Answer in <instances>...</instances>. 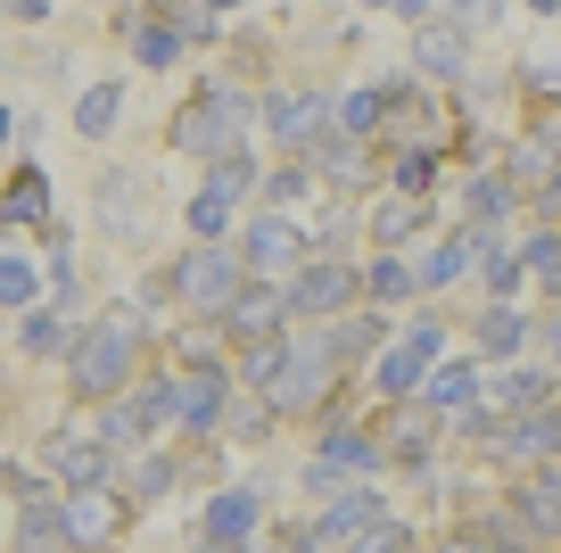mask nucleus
Wrapping results in <instances>:
<instances>
[{
  "label": "nucleus",
  "mask_w": 561,
  "mask_h": 553,
  "mask_svg": "<svg viewBox=\"0 0 561 553\" xmlns=\"http://www.w3.org/2000/svg\"><path fill=\"white\" fill-rule=\"evenodd\" d=\"M18 537L25 545H75L67 537V496L50 479H25L18 471Z\"/></svg>",
  "instance_id": "0eeeda50"
},
{
  "label": "nucleus",
  "mask_w": 561,
  "mask_h": 553,
  "mask_svg": "<svg viewBox=\"0 0 561 553\" xmlns=\"http://www.w3.org/2000/svg\"><path fill=\"white\" fill-rule=\"evenodd\" d=\"M438 347H446V330H438V323H413L404 339H388V356H380V388H388V397H421V381H430Z\"/></svg>",
  "instance_id": "20e7f679"
},
{
  "label": "nucleus",
  "mask_w": 561,
  "mask_h": 553,
  "mask_svg": "<svg viewBox=\"0 0 561 553\" xmlns=\"http://www.w3.org/2000/svg\"><path fill=\"white\" fill-rule=\"evenodd\" d=\"M42 215H50V182H42V173H18L9 199H0V224L18 232V224H42Z\"/></svg>",
  "instance_id": "4be33fe9"
},
{
  "label": "nucleus",
  "mask_w": 561,
  "mask_h": 553,
  "mask_svg": "<svg viewBox=\"0 0 561 553\" xmlns=\"http://www.w3.org/2000/svg\"><path fill=\"white\" fill-rule=\"evenodd\" d=\"M462 264H471V232H462V240H446V248H430V257H421V290H446V281L462 273Z\"/></svg>",
  "instance_id": "2f4dec72"
},
{
  "label": "nucleus",
  "mask_w": 561,
  "mask_h": 553,
  "mask_svg": "<svg viewBox=\"0 0 561 553\" xmlns=\"http://www.w3.org/2000/svg\"><path fill=\"white\" fill-rule=\"evenodd\" d=\"M174 496V463H165V454H140L133 463V504H165Z\"/></svg>",
  "instance_id": "72a5a7b5"
},
{
  "label": "nucleus",
  "mask_w": 561,
  "mask_h": 553,
  "mask_svg": "<svg viewBox=\"0 0 561 553\" xmlns=\"http://www.w3.org/2000/svg\"><path fill=\"white\" fill-rule=\"evenodd\" d=\"M240 264H248L240 248H224V240H198L191 257L174 264V297H182L191 314H207V323H224V306L240 297Z\"/></svg>",
  "instance_id": "f03ea898"
},
{
  "label": "nucleus",
  "mask_w": 561,
  "mask_h": 553,
  "mask_svg": "<svg viewBox=\"0 0 561 553\" xmlns=\"http://www.w3.org/2000/svg\"><path fill=\"white\" fill-rule=\"evenodd\" d=\"M380 116H388V91H347V100L331 108V124H339V133H371Z\"/></svg>",
  "instance_id": "c756f323"
},
{
  "label": "nucleus",
  "mask_w": 561,
  "mask_h": 553,
  "mask_svg": "<svg viewBox=\"0 0 561 553\" xmlns=\"http://www.w3.org/2000/svg\"><path fill=\"white\" fill-rule=\"evenodd\" d=\"M198 529H207L215 545H231V537H256V496H248V487H224V496L207 504V520H198Z\"/></svg>",
  "instance_id": "a211bd4d"
},
{
  "label": "nucleus",
  "mask_w": 561,
  "mask_h": 553,
  "mask_svg": "<svg viewBox=\"0 0 561 553\" xmlns=\"http://www.w3.org/2000/svg\"><path fill=\"white\" fill-rule=\"evenodd\" d=\"M42 454H50V471H58V479H67V487H91V479H107V454H116V447H107V438L100 430H50V447H42Z\"/></svg>",
  "instance_id": "9d476101"
},
{
  "label": "nucleus",
  "mask_w": 561,
  "mask_h": 553,
  "mask_svg": "<svg viewBox=\"0 0 561 553\" xmlns=\"http://www.w3.org/2000/svg\"><path fill=\"white\" fill-rule=\"evenodd\" d=\"M215 9H240V0H215Z\"/></svg>",
  "instance_id": "a18cd8bd"
},
{
  "label": "nucleus",
  "mask_w": 561,
  "mask_h": 553,
  "mask_svg": "<svg viewBox=\"0 0 561 553\" xmlns=\"http://www.w3.org/2000/svg\"><path fill=\"white\" fill-rule=\"evenodd\" d=\"M100 215H107V232H140V182H133V173H107Z\"/></svg>",
  "instance_id": "a878e982"
},
{
  "label": "nucleus",
  "mask_w": 561,
  "mask_h": 553,
  "mask_svg": "<svg viewBox=\"0 0 561 553\" xmlns=\"http://www.w3.org/2000/svg\"><path fill=\"white\" fill-rule=\"evenodd\" d=\"M520 512L537 520V537H561V471H545V479L520 487Z\"/></svg>",
  "instance_id": "5701e85b"
},
{
  "label": "nucleus",
  "mask_w": 561,
  "mask_h": 553,
  "mask_svg": "<svg viewBox=\"0 0 561 553\" xmlns=\"http://www.w3.org/2000/svg\"><path fill=\"white\" fill-rule=\"evenodd\" d=\"M495 18H504V0H455V25H471V34H488Z\"/></svg>",
  "instance_id": "a19ab883"
},
{
  "label": "nucleus",
  "mask_w": 561,
  "mask_h": 553,
  "mask_svg": "<svg viewBox=\"0 0 561 553\" xmlns=\"http://www.w3.org/2000/svg\"><path fill=\"white\" fill-rule=\"evenodd\" d=\"M34 297H42V273H34L25 257H0V306H9V314H25Z\"/></svg>",
  "instance_id": "c85d7f7f"
},
{
  "label": "nucleus",
  "mask_w": 561,
  "mask_h": 553,
  "mask_svg": "<svg viewBox=\"0 0 561 553\" xmlns=\"http://www.w3.org/2000/svg\"><path fill=\"white\" fill-rule=\"evenodd\" d=\"M371 520H380V496H371V487H339L331 512H322L306 537H314V545H347V537H364Z\"/></svg>",
  "instance_id": "9b49d317"
},
{
  "label": "nucleus",
  "mask_w": 561,
  "mask_h": 553,
  "mask_svg": "<svg viewBox=\"0 0 561 553\" xmlns=\"http://www.w3.org/2000/svg\"><path fill=\"white\" fill-rule=\"evenodd\" d=\"M280 314H289V290H273V281H240V297L224 306V330L231 339H280Z\"/></svg>",
  "instance_id": "423d86ee"
},
{
  "label": "nucleus",
  "mask_w": 561,
  "mask_h": 553,
  "mask_svg": "<svg viewBox=\"0 0 561 553\" xmlns=\"http://www.w3.org/2000/svg\"><path fill=\"white\" fill-rule=\"evenodd\" d=\"M364 290L380 297V306H404V297L421 290V273H413V264H397V257H380V264L364 273Z\"/></svg>",
  "instance_id": "cd10ccee"
},
{
  "label": "nucleus",
  "mask_w": 561,
  "mask_h": 553,
  "mask_svg": "<svg viewBox=\"0 0 561 553\" xmlns=\"http://www.w3.org/2000/svg\"><path fill=\"white\" fill-rule=\"evenodd\" d=\"M149 9H158V18H174L182 34H207V9H215V0H149Z\"/></svg>",
  "instance_id": "ea45409f"
},
{
  "label": "nucleus",
  "mask_w": 561,
  "mask_h": 553,
  "mask_svg": "<svg viewBox=\"0 0 561 553\" xmlns=\"http://www.w3.org/2000/svg\"><path fill=\"white\" fill-rule=\"evenodd\" d=\"M240 133H248V100H240L231 83H207V91L191 100V116L174 124V140H182L191 157H215L224 140H240Z\"/></svg>",
  "instance_id": "7ed1b4c3"
},
{
  "label": "nucleus",
  "mask_w": 561,
  "mask_h": 553,
  "mask_svg": "<svg viewBox=\"0 0 561 553\" xmlns=\"http://www.w3.org/2000/svg\"><path fill=\"white\" fill-rule=\"evenodd\" d=\"M191 232H198V240H224V232H231V191L207 182V191L191 199Z\"/></svg>",
  "instance_id": "7c9ffc66"
},
{
  "label": "nucleus",
  "mask_w": 561,
  "mask_h": 553,
  "mask_svg": "<svg viewBox=\"0 0 561 553\" xmlns=\"http://www.w3.org/2000/svg\"><path fill=\"white\" fill-rule=\"evenodd\" d=\"M264 199H273V207H298L306 199V166H273L264 173Z\"/></svg>",
  "instance_id": "58836bf2"
},
{
  "label": "nucleus",
  "mask_w": 561,
  "mask_h": 553,
  "mask_svg": "<svg viewBox=\"0 0 561 553\" xmlns=\"http://www.w3.org/2000/svg\"><path fill=\"white\" fill-rule=\"evenodd\" d=\"M314 173H331V182H364V149H347V140H314Z\"/></svg>",
  "instance_id": "f704fd0d"
},
{
  "label": "nucleus",
  "mask_w": 561,
  "mask_h": 553,
  "mask_svg": "<svg viewBox=\"0 0 561 553\" xmlns=\"http://www.w3.org/2000/svg\"><path fill=\"white\" fill-rule=\"evenodd\" d=\"M413 232H421V191H397V199L371 207V240H380V248H404Z\"/></svg>",
  "instance_id": "aec40b11"
},
{
  "label": "nucleus",
  "mask_w": 561,
  "mask_h": 553,
  "mask_svg": "<svg viewBox=\"0 0 561 553\" xmlns=\"http://www.w3.org/2000/svg\"><path fill=\"white\" fill-rule=\"evenodd\" d=\"M140 363V314H100L91 330H75L67 347V381L75 397H116Z\"/></svg>",
  "instance_id": "f257e3e1"
},
{
  "label": "nucleus",
  "mask_w": 561,
  "mask_h": 553,
  "mask_svg": "<svg viewBox=\"0 0 561 553\" xmlns=\"http://www.w3.org/2000/svg\"><path fill=\"white\" fill-rule=\"evenodd\" d=\"M520 339H528L520 297H495V306L479 314V356H488V363H512V356H520Z\"/></svg>",
  "instance_id": "4468645a"
},
{
  "label": "nucleus",
  "mask_w": 561,
  "mask_h": 553,
  "mask_svg": "<svg viewBox=\"0 0 561 553\" xmlns=\"http://www.w3.org/2000/svg\"><path fill=\"white\" fill-rule=\"evenodd\" d=\"M264 124H273L280 149H314V140L331 133V108H322L314 91H273V100H264Z\"/></svg>",
  "instance_id": "6e6552de"
},
{
  "label": "nucleus",
  "mask_w": 561,
  "mask_h": 553,
  "mask_svg": "<svg viewBox=\"0 0 561 553\" xmlns=\"http://www.w3.org/2000/svg\"><path fill=\"white\" fill-rule=\"evenodd\" d=\"M537 9H545V18H553V9H561V0H537Z\"/></svg>",
  "instance_id": "c03bdc74"
},
{
  "label": "nucleus",
  "mask_w": 561,
  "mask_h": 553,
  "mask_svg": "<svg viewBox=\"0 0 561 553\" xmlns=\"http://www.w3.org/2000/svg\"><path fill=\"white\" fill-rule=\"evenodd\" d=\"M240 257L248 264H256V273H289V264H298L306 257V232L298 224H289V215H256V224H248V240H240Z\"/></svg>",
  "instance_id": "1a4fd4ad"
},
{
  "label": "nucleus",
  "mask_w": 561,
  "mask_h": 553,
  "mask_svg": "<svg viewBox=\"0 0 561 553\" xmlns=\"http://www.w3.org/2000/svg\"><path fill=\"white\" fill-rule=\"evenodd\" d=\"M224 397H231L224 363H207V372H191V381H182V421H191V430H224Z\"/></svg>",
  "instance_id": "ddd939ff"
},
{
  "label": "nucleus",
  "mask_w": 561,
  "mask_h": 553,
  "mask_svg": "<svg viewBox=\"0 0 561 553\" xmlns=\"http://www.w3.org/2000/svg\"><path fill=\"white\" fill-rule=\"evenodd\" d=\"M488 363V356H479ZM479 363H430V381H421V397L438 405V414H462V405L479 397Z\"/></svg>",
  "instance_id": "dca6fc26"
},
{
  "label": "nucleus",
  "mask_w": 561,
  "mask_h": 553,
  "mask_svg": "<svg viewBox=\"0 0 561 553\" xmlns=\"http://www.w3.org/2000/svg\"><path fill=\"white\" fill-rule=\"evenodd\" d=\"M116 100H124V91H116V83H91V91H83V100H75V133H83V140H100V133H116Z\"/></svg>",
  "instance_id": "393cba45"
},
{
  "label": "nucleus",
  "mask_w": 561,
  "mask_h": 553,
  "mask_svg": "<svg viewBox=\"0 0 561 553\" xmlns=\"http://www.w3.org/2000/svg\"><path fill=\"white\" fill-rule=\"evenodd\" d=\"M347 297H355V264H339V257H314V264H298L289 273V314H347Z\"/></svg>",
  "instance_id": "39448f33"
},
{
  "label": "nucleus",
  "mask_w": 561,
  "mask_h": 553,
  "mask_svg": "<svg viewBox=\"0 0 561 553\" xmlns=\"http://www.w3.org/2000/svg\"><path fill=\"white\" fill-rule=\"evenodd\" d=\"M9 133H18V116H9V108H0V140H9Z\"/></svg>",
  "instance_id": "37998d69"
},
{
  "label": "nucleus",
  "mask_w": 561,
  "mask_h": 553,
  "mask_svg": "<svg viewBox=\"0 0 561 553\" xmlns=\"http://www.w3.org/2000/svg\"><path fill=\"white\" fill-rule=\"evenodd\" d=\"M413 67L421 75H462V67H471V42H462L455 25H421V34H413Z\"/></svg>",
  "instance_id": "2eb2a0df"
},
{
  "label": "nucleus",
  "mask_w": 561,
  "mask_h": 553,
  "mask_svg": "<svg viewBox=\"0 0 561 553\" xmlns=\"http://www.w3.org/2000/svg\"><path fill=\"white\" fill-rule=\"evenodd\" d=\"M322 339H331V356H371V347H380V323H371V314H355V323H331Z\"/></svg>",
  "instance_id": "c9c22d12"
},
{
  "label": "nucleus",
  "mask_w": 561,
  "mask_h": 553,
  "mask_svg": "<svg viewBox=\"0 0 561 553\" xmlns=\"http://www.w3.org/2000/svg\"><path fill=\"white\" fill-rule=\"evenodd\" d=\"M380 454H388V447H380V438H364L355 421H339V430L322 438V463H355V471H371Z\"/></svg>",
  "instance_id": "b1692460"
},
{
  "label": "nucleus",
  "mask_w": 561,
  "mask_h": 553,
  "mask_svg": "<svg viewBox=\"0 0 561 553\" xmlns=\"http://www.w3.org/2000/svg\"><path fill=\"white\" fill-rule=\"evenodd\" d=\"M388 454H404V463H421V454L438 447V405L421 397V405H397V414H388V438H380Z\"/></svg>",
  "instance_id": "f8f14e48"
},
{
  "label": "nucleus",
  "mask_w": 561,
  "mask_h": 553,
  "mask_svg": "<svg viewBox=\"0 0 561 553\" xmlns=\"http://www.w3.org/2000/svg\"><path fill=\"white\" fill-rule=\"evenodd\" d=\"M273 421H280V405H273V397H248L240 414H231V438H248V447H256V438L273 430Z\"/></svg>",
  "instance_id": "4c0bfd02"
},
{
  "label": "nucleus",
  "mask_w": 561,
  "mask_h": 553,
  "mask_svg": "<svg viewBox=\"0 0 561 553\" xmlns=\"http://www.w3.org/2000/svg\"><path fill=\"white\" fill-rule=\"evenodd\" d=\"M397 9H404V18H413V25H421V9H430V0H397Z\"/></svg>",
  "instance_id": "79ce46f5"
},
{
  "label": "nucleus",
  "mask_w": 561,
  "mask_h": 553,
  "mask_svg": "<svg viewBox=\"0 0 561 553\" xmlns=\"http://www.w3.org/2000/svg\"><path fill=\"white\" fill-rule=\"evenodd\" d=\"M18 347H25V356H67V347H75V330L58 323V314H34V306H25V330H18Z\"/></svg>",
  "instance_id": "bb28decb"
},
{
  "label": "nucleus",
  "mask_w": 561,
  "mask_h": 553,
  "mask_svg": "<svg viewBox=\"0 0 561 553\" xmlns=\"http://www.w3.org/2000/svg\"><path fill=\"white\" fill-rule=\"evenodd\" d=\"M512 191H520L512 173H471V191H462V199H471V215L488 224V215H504V207H512Z\"/></svg>",
  "instance_id": "473e14b6"
},
{
  "label": "nucleus",
  "mask_w": 561,
  "mask_h": 553,
  "mask_svg": "<svg viewBox=\"0 0 561 553\" xmlns=\"http://www.w3.org/2000/svg\"><path fill=\"white\" fill-rule=\"evenodd\" d=\"M495 405H512V414H537V405H553V372H545V363H504Z\"/></svg>",
  "instance_id": "f3484780"
},
{
  "label": "nucleus",
  "mask_w": 561,
  "mask_h": 553,
  "mask_svg": "<svg viewBox=\"0 0 561 553\" xmlns=\"http://www.w3.org/2000/svg\"><path fill=\"white\" fill-rule=\"evenodd\" d=\"M107 487L100 479H91V487H67V537H75V545H91V537H107V529H116V512H107Z\"/></svg>",
  "instance_id": "6ab92c4d"
},
{
  "label": "nucleus",
  "mask_w": 561,
  "mask_h": 553,
  "mask_svg": "<svg viewBox=\"0 0 561 553\" xmlns=\"http://www.w3.org/2000/svg\"><path fill=\"white\" fill-rule=\"evenodd\" d=\"M133 58H140V67H174V58H182V25L149 9V18L133 25Z\"/></svg>",
  "instance_id": "412c9836"
},
{
  "label": "nucleus",
  "mask_w": 561,
  "mask_h": 553,
  "mask_svg": "<svg viewBox=\"0 0 561 553\" xmlns=\"http://www.w3.org/2000/svg\"><path fill=\"white\" fill-rule=\"evenodd\" d=\"M430 182H438V157H430V140H413L397 157V191H430Z\"/></svg>",
  "instance_id": "e433bc0d"
}]
</instances>
